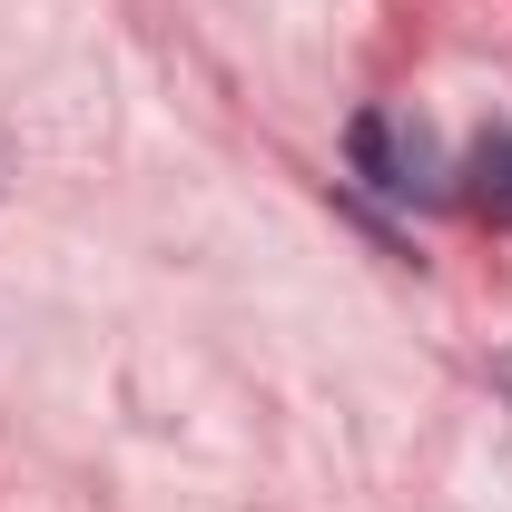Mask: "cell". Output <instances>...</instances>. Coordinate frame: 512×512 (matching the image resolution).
<instances>
[{
  "label": "cell",
  "instance_id": "6da1fadb",
  "mask_svg": "<svg viewBox=\"0 0 512 512\" xmlns=\"http://www.w3.org/2000/svg\"><path fill=\"white\" fill-rule=\"evenodd\" d=\"M345 158H355V178L375 197H404V207H424V197H444V158H434V128L404 119V109H365V119L345 128Z\"/></svg>",
  "mask_w": 512,
  "mask_h": 512
},
{
  "label": "cell",
  "instance_id": "7a4b0ae2",
  "mask_svg": "<svg viewBox=\"0 0 512 512\" xmlns=\"http://www.w3.org/2000/svg\"><path fill=\"white\" fill-rule=\"evenodd\" d=\"M463 207L493 217V227H512V128H483L463 148Z\"/></svg>",
  "mask_w": 512,
  "mask_h": 512
}]
</instances>
